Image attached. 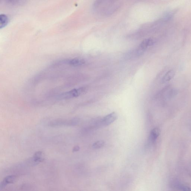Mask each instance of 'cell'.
I'll return each mask as SVG.
<instances>
[{"mask_svg": "<svg viewBox=\"0 0 191 191\" xmlns=\"http://www.w3.org/2000/svg\"><path fill=\"white\" fill-rule=\"evenodd\" d=\"M79 122V119L77 118L69 120L59 119L50 121L49 125L51 127L74 126L77 125Z\"/></svg>", "mask_w": 191, "mask_h": 191, "instance_id": "6da1fadb", "label": "cell"}, {"mask_svg": "<svg viewBox=\"0 0 191 191\" xmlns=\"http://www.w3.org/2000/svg\"><path fill=\"white\" fill-rule=\"evenodd\" d=\"M85 91H86V88L84 87L74 89L61 94L60 95V98L62 99H67L78 97L84 93Z\"/></svg>", "mask_w": 191, "mask_h": 191, "instance_id": "7a4b0ae2", "label": "cell"}, {"mask_svg": "<svg viewBox=\"0 0 191 191\" xmlns=\"http://www.w3.org/2000/svg\"><path fill=\"white\" fill-rule=\"evenodd\" d=\"M44 153L42 151H38L34 153L32 157L27 160L26 163L28 165L34 166L44 161Z\"/></svg>", "mask_w": 191, "mask_h": 191, "instance_id": "3957f363", "label": "cell"}, {"mask_svg": "<svg viewBox=\"0 0 191 191\" xmlns=\"http://www.w3.org/2000/svg\"><path fill=\"white\" fill-rule=\"evenodd\" d=\"M154 41L151 39H146L140 43L137 50V55H142L149 46H151L154 44Z\"/></svg>", "mask_w": 191, "mask_h": 191, "instance_id": "277c9868", "label": "cell"}, {"mask_svg": "<svg viewBox=\"0 0 191 191\" xmlns=\"http://www.w3.org/2000/svg\"><path fill=\"white\" fill-rule=\"evenodd\" d=\"M117 117L118 116L115 112L108 114L102 120L101 123L102 126H106L110 125L117 119Z\"/></svg>", "mask_w": 191, "mask_h": 191, "instance_id": "5b68a950", "label": "cell"}, {"mask_svg": "<svg viewBox=\"0 0 191 191\" xmlns=\"http://www.w3.org/2000/svg\"><path fill=\"white\" fill-rule=\"evenodd\" d=\"M16 179V176H9L5 177L0 184V190H2L7 185L14 183Z\"/></svg>", "mask_w": 191, "mask_h": 191, "instance_id": "8992f818", "label": "cell"}, {"mask_svg": "<svg viewBox=\"0 0 191 191\" xmlns=\"http://www.w3.org/2000/svg\"><path fill=\"white\" fill-rule=\"evenodd\" d=\"M175 75V72L173 70H170L166 72L162 79V82L165 83L169 82L173 79Z\"/></svg>", "mask_w": 191, "mask_h": 191, "instance_id": "52a82bcc", "label": "cell"}, {"mask_svg": "<svg viewBox=\"0 0 191 191\" xmlns=\"http://www.w3.org/2000/svg\"><path fill=\"white\" fill-rule=\"evenodd\" d=\"M85 61L83 59L75 58L71 60L69 62V64L71 66H82L85 64Z\"/></svg>", "mask_w": 191, "mask_h": 191, "instance_id": "ba28073f", "label": "cell"}, {"mask_svg": "<svg viewBox=\"0 0 191 191\" xmlns=\"http://www.w3.org/2000/svg\"><path fill=\"white\" fill-rule=\"evenodd\" d=\"M160 134V130L157 128H155L152 130L149 136V140L152 143H154Z\"/></svg>", "mask_w": 191, "mask_h": 191, "instance_id": "9c48e42d", "label": "cell"}, {"mask_svg": "<svg viewBox=\"0 0 191 191\" xmlns=\"http://www.w3.org/2000/svg\"><path fill=\"white\" fill-rule=\"evenodd\" d=\"M8 18L6 15L1 14L0 16V28L5 27L8 23Z\"/></svg>", "mask_w": 191, "mask_h": 191, "instance_id": "30bf717a", "label": "cell"}, {"mask_svg": "<svg viewBox=\"0 0 191 191\" xmlns=\"http://www.w3.org/2000/svg\"><path fill=\"white\" fill-rule=\"evenodd\" d=\"M105 144V141L104 140H99L94 143L92 147L94 149H99L103 147Z\"/></svg>", "mask_w": 191, "mask_h": 191, "instance_id": "8fae6325", "label": "cell"}, {"mask_svg": "<svg viewBox=\"0 0 191 191\" xmlns=\"http://www.w3.org/2000/svg\"><path fill=\"white\" fill-rule=\"evenodd\" d=\"M175 187L176 189L179 190L183 191H191V189L189 187L185 186L184 185L180 184H176L175 185Z\"/></svg>", "mask_w": 191, "mask_h": 191, "instance_id": "7c38bea8", "label": "cell"}, {"mask_svg": "<svg viewBox=\"0 0 191 191\" xmlns=\"http://www.w3.org/2000/svg\"><path fill=\"white\" fill-rule=\"evenodd\" d=\"M79 149H80V147H79V146H76V147H75L73 148V152H77L79 151Z\"/></svg>", "mask_w": 191, "mask_h": 191, "instance_id": "4fadbf2b", "label": "cell"}]
</instances>
